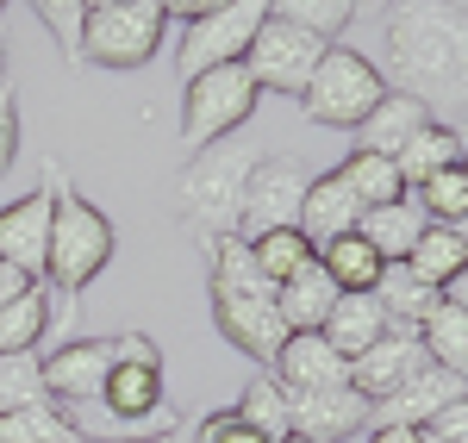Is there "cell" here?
<instances>
[{
	"mask_svg": "<svg viewBox=\"0 0 468 443\" xmlns=\"http://www.w3.org/2000/svg\"><path fill=\"white\" fill-rule=\"evenodd\" d=\"M238 418H244V425H250V431H262V438L269 443H282V438H293V412H288V387H282V381H275V374L262 369L250 381V387H244V400H238Z\"/></svg>",
	"mask_w": 468,
	"mask_h": 443,
	"instance_id": "obj_30",
	"label": "cell"
},
{
	"mask_svg": "<svg viewBox=\"0 0 468 443\" xmlns=\"http://www.w3.org/2000/svg\"><path fill=\"white\" fill-rule=\"evenodd\" d=\"M262 19H269V0H225L207 19H194L187 37H181V50H176L181 81H194V75H207V69H225V63H244V50L262 32Z\"/></svg>",
	"mask_w": 468,
	"mask_h": 443,
	"instance_id": "obj_9",
	"label": "cell"
},
{
	"mask_svg": "<svg viewBox=\"0 0 468 443\" xmlns=\"http://www.w3.org/2000/svg\"><path fill=\"white\" fill-rule=\"evenodd\" d=\"M319 262H324V275H331L344 294H375V281H381V269H388L362 231H344V237L319 244Z\"/></svg>",
	"mask_w": 468,
	"mask_h": 443,
	"instance_id": "obj_24",
	"label": "cell"
},
{
	"mask_svg": "<svg viewBox=\"0 0 468 443\" xmlns=\"http://www.w3.org/2000/svg\"><path fill=\"white\" fill-rule=\"evenodd\" d=\"M463 394H468V381H463Z\"/></svg>",
	"mask_w": 468,
	"mask_h": 443,
	"instance_id": "obj_51",
	"label": "cell"
},
{
	"mask_svg": "<svg viewBox=\"0 0 468 443\" xmlns=\"http://www.w3.org/2000/svg\"><path fill=\"white\" fill-rule=\"evenodd\" d=\"M463 182H468V144H463Z\"/></svg>",
	"mask_w": 468,
	"mask_h": 443,
	"instance_id": "obj_48",
	"label": "cell"
},
{
	"mask_svg": "<svg viewBox=\"0 0 468 443\" xmlns=\"http://www.w3.org/2000/svg\"><path fill=\"white\" fill-rule=\"evenodd\" d=\"M94 6H119V0H88V13H94Z\"/></svg>",
	"mask_w": 468,
	"mask_h": 443,
	"instance_id": "obj_46",
	"label": "cell"
},
{
	"mask_svg": "<svg viewBox=\"0 0 468 443\" xmlns=\"http://www.w3.org/2000/svg\"><path fill=\"white\" fill-rule=\"evenodd\" d=\"M356 6H368V13H375V6H394V0H356Z\"/></svg>",
	"mask_w": 468,
	"mask_h": 443,
	"instance_id": "obj_45",
	"label": "cell"
},
{
	"mask_svg": "<svg viewBox=\"0 0 468 443\" xmlns=\"http://www.w3.org/2000/svg\"><path fill=\"white\" fill-rule=\"evenodd\" d=\"M37 400H50V394H44V350H13V356H0V412L37 406Z\"/></svg>",
	"mask_w": 468,
	"mask_h": 443,
	"instance_id": "obj_33",
	"label": "cell"
},
{
	"mask_svg": "<svg viewBox=\"0 0 468 443\" xmlns=\"http://www.w3.org/2000/svg\"><path fill=\"white\" fill-rule=\"evenodd\" d=\"M256 81L244 63H225V69H207L194 81H181V138L194 150L218 144V138H238L256 112Z\"/></svg>",
	"mask_w": 468,
	"mask_h": 443,
	"instance_id": "obj_6",
	"label": "cell"
},
{
	"mask_svg": "<svg viewBox=\"0 0 468 443\" xmlns=\"http://www.w3.org/2000/svg\"><path fill=\"white\" fill-rule=\"evenodd\" d=\"M112 363H150V369H163V350H156L150 332H125V337H112Z\"/></svg>",
	"mask_w": 468,
	"mask_h": 443,
	"instance_id": "obj_38",
	"label": "cell"
},
{
	"mask_svg": "<svg viewBox=\"0 0 468 443\" xmlns=\"http://www.w3.org/2000/svg\"><path fill=\"white\" fill-rule=\"evenodd\" d=\"M282 443H313V438H282Z\"/></svg>",
	"mask_w": 468,
	"mask_h": 443,
	"instance_id": "obj_50",
	"label": "cell"
},
{
	"mask_svg": "<svg viewBox=\"0 0 468 443\" xmlns=\"http://www.w3.org/2000/svg\"><path fill=\"white\" fill-rule=\"evenodd\" d=\"M443 300H456V306H463V312H468V269H463V275H456V281H450V288H443Z\"/></svg>",
	"mask_w": 468,
	"mask_h": 443,
	"instance_id": "obj_43",
	"label": "cell"
},
{
	"mask_svg": "<svg viewBox=\"0 0 468 443\" xmlns=\"http://www.w3.org/2000/svg\"><path fill=\"white\" fill-rule=\"evenodd\" d=\"M381 94H388L381 63H368L362 50L331 44L319 57V69H313V81H306V94H300V112L313 125H331V132H356L362 119L381 107Z\"/></svg>",
	"mask_w": 468,
	"mask_h": 443,
	"instance_id": "obj_5",
	"label": "cell"
},
{
	"mask_svg": "<svg viewBox=\"0 0 468 443\" xmlns=\"http://www.w3.org/2000/svg\"><path fill=\"white\" fill-rule=\"evenodd\" d=\"M112 250H119V231L112 219L75 194L69 175H57V213H50V257H44V288H50V319L63 312V325H75V306L81 294L107 275Z\"/></svg>",
	"mask_w": 468,
	"mask_h": 443,
	"instance_id": "obj_2",
	"label": "cell"
},
{
	"mask_svg": "<svg viewBox=\"0 0 468 443\" xmlns=\"http://www.w3.org/2000/svg\"><path fill=\"white\" fill-rule=\"evenodd\" d=\"M269 374H275L288 394H306V387H344V381H350V363H344L319 332H293L288 343H282V356L269 363Z\"/></svg>",
	"mask_w": 468,
	"mask_h": 443,
	"instance_id": "obj_15",
	"label": "cell"
},
{
	"mask_svg": "<svg viewBox=\"0 0 468 443\" xmlns=\"http://www.w3.org/2000/svg\"><path fill=\"white\" fill-rule=\"evenodd\" d=\"M431 356H425V343H419V332H406V325H394L388 337H375L368 350H362L356 363H350V387H356L368 406H381L388 394H399L412 374L425 369Z\"/></svg>",
	"mask_w": 468,
	"mask_h": 443,
	"instance_id": "obj_13",
	"label": "cell"
},
{
	"mask_svg": "<svg viewBox=\"0 0 468 443\" xmlns=\"http://www.w3.org/2000/svg\"><path fill=\"white\" fill-rule=\"evenodd\" d=\"M394 325H388V312H381V300L375 294H337V306H331V319L319 325V337L344 356V363H356L362 350L375 343V337H388Z\"/></svg>",
	"mask_w": 468,
	"mask_h": 443,
	"instance_id": "obj_19",
	"label": "cell"
},
{
	"mask_svg": "<svg viewBox=\"0 0 468 443\" xmlns=\"http://www.w3.org/2000/svg\"><path fill=\"white\" fill-rule=\"evenodd\" d=\"M0 75H6V44H0Z\"/></svg>",
	"mask_w": 468,
	"mask_h": 443,
	"instance_id": "obj_49",
	"label": "cell"
},
{
	"mask_svg": "<svg viewBox=\"0 0 468 443\" xmlns=\"http://www.w3.org/2000/svg\"><path fill=\"white\" fill-rule=\"evenodd\" d=\"M37 13V26L57 37L63 63H81V26H88V0H26Z\"/></svg>",
	"mask_w": 468,
	"mask_h": 443,
	"instance_id": "obj_35",
	"label": "cell"
},
{
	"mask_svg": "<svg viewBox=\"0 0 468 443\" xmlns=\"http://www.w3.org/2000/svg\"><path fill=\"white\" fill-rule=\"evenodd\" d=\"M406 269L443 294V288H450V281L468 269V219H456V225H425V231H419V244L406 250Z\"/></svg>",
	"mask_w": 468,
	"mask_h": 443,
	"instance_id": "obj_20",
	"label": "cell"
},
{
	"mask_svg": "<svg viewBox=\"0 0 468 443\" xmlns=\"http://www.w3.org/2000/svg\"><path fill=\"white\" fill-rule=\"evenodd\" d=\"M112 374V343L107 337H75V343H57L44 356V394L57 406H94L107 394Z\"/></svg>",
	"mask_w": 468,
	"mask_h": 443,
	"instance_id": "obj_12",
	"label": "cell"
},
{
	"mask_svg": "<svg viewBox=\"0 0 468 443\" xmlns=\"http://www.w3.org/2000/svg\"><path fill=\"white\" fill-rule=\"evenodd\" d=\"M463 144H468V138L456 132V125L431 119V125H425V132H419V138H412V144L394 156V169H399V182H406V194H412L419 182H431V175H443V169H463Z\"/></svg>",
	"mask_w": 468,
	"mask_h": 443,
	"instance_id": "obj_22",
	"label": "cell"
},
{
	"mask_svg": "<svg viewBox=\"0 0 468 443\" xmlns=\"http://www.w3.org/2000/svg\"><path fill=\"white\" fill-rule=\"evenodd\" d=\"M244 244H250V262L262 269V281H269V288H282L288 275H300L306 262L319 257V250L306 244V231H300V225H282V231H262V237H244Z\"/></svg>",
	"mask_w": 468,
	"mask_h": 443,
	"instance_id": "obj_28",
	"label": "cell"
},
{
	"mask_svg": "<svg viewBox=\"0 0 468 443\" xmlns=\"http://www.w3.org/2000/svg\"><path fill=\"white\" fill-rule=\"evenodd\" d=\"M362 225V200L344 187V175L337 169H324V175H313L306 182V200H300V231H306V244L319 250V244H331V237H344V231H356Z\"/></svg>",
	"mask_w": 468,
	"mask_h": 443,
	"instance_id": "obj_16",
	"label": "cell"
},
{
	"mask_svg": "<svg viewBox=\"0 0 468 443\" xmlns=\"http://www.w3.org/2000/svg\"><path fill=\"white\" fill-rule=\"evenodd\" d=\"M156 6H163V19H187V26H194V19H207L225 0H156Z\"/></svg>",
	"mask_w": 468,
	"mask_h": 443,
	"instance_id": "obj_40",
	"label": "cell"
},
{
	"mask_svg": "<svg viewBox=\"0 0 468 443\" xmlns=\"http://www.w3.org/2000/svg\"><path fill=\"white\" fill-rule=\"evenodd\" d=\"M57 163L44 169V187H32L26 200L0 206V262L26 269L32 281H44V257H50V213H57Z\"/></svg>",
	"mask_w": 468,
	"mask_h": 443,
	"instance_id": "obj_11",
	"label": "cell"
},
{
	"mask_svg": "<svg viewBox=\"0 0 468 443\" xmlns=\"http://www.w3.org/2000/svg\"><path fill=\"white\" fill-rule=\"evenodd\" d=\"M324 50H331L324 37L300 32L288 19H262V32H256L250 50H244V69H250L256 94H288V100H300Z\"/></svg>",
	"mask_w": 468,
	"mask_h": 443,
	"instance_id": "obj_8",
	"label": "cell"
},
{
	"mask_svg": "<svg viewBox=\"0 0 468 443\" xmlns=\"http://www.w3.org/2000/svg\"><path fill=\"white\" fill-rule=\"evenodd\" d=\"M425 125H431V112L419 107L412 94L388 88V94H381V107H375V112H368V119L356 125V150H375V156H399V150L412 144V138H419Z\"/></svg>",
	"mask_w": 468,
	"mask_h": 443,
	"instance_id": "obj_18",
	"label": "cell"
},
{
	"mask_svg": "<svg viewBox=\"0 0 468 443\" xmlns=\"http://www.w3.org/2000/svg\"><path fill=\"white\" fill-rule=\"evenodd\" d=\"M19 156V94L0 81V169H13Z\"/></svg>",
	"mask_w": 468,
	"mask_h": 443,
	"instance_id": "obj_37",
	"label": "cell"
},
{
	"mask_svg": "<svg viewBox=\"0 0 468 443\" xmlns=\"http://www.w3.org/2000/svg\"><path fill=\"white\" fill-rule=\"evenodd\" d=\"M356 231L375 244V257H381V262H406V250H412L419 231H425V213H419L412 194H406V200H388V206H368Z\"/></svg>",
	"mask_w": 468,
	"mask_h": 443,
	"instance_id": "obj_23",
	"label": "cell"
},
{
	"mask_svg": "<svg viewBox=\"0 0 468 443\" xmlns=\"http://www.w3.org/2000/svg\"><path fill=\"white\" fill-rule=\"evenodd\" d=\"M262 163V150L244 144V138H218V144L194 150L187 169L176 175V206L187 237L213 257L225 237H238V219H244V187H250V169Z\"/></svg>",
	"mask_w": 468,
	"mask_h": 443,
	"instance_id": "obj_3",
	"label": "cell"
},
{
	"mask_svg": "<svg viewBox=\"0 0 468 443\" xmlns=\"http://www.w3.org/2000/svg\"><path fill=\"white\" fill-rule=\"evenodd\" d=\"M412 206L425 213V225L468 219V182H463V169H443V175H431V182H419V187H412Z\"/></svg>",
	"mask_w": 468,
	"mask_h": 443,
	"instance_id": "obj_34",
	"label": "cell"
},
{
	"mask_svg": "<svg viewBox=\"0 0 468 443\" xmlns=\"http://www.w3.org/2000/svg\"><path fill=\"white\" fill-rule=\"evenodd\" d=\"M337 281L324 275V262L313 257L300 275H288L282 288H275V312H282V325H288V337L293 332H319L324 319H331V306H337Z\"/></svg>",
	"mask_w": 468,
	"mask_h": 443,
	"instance_id": "obj_17",
	"label": "cell"
},
{
	"mask_svg": "<svg viewBox=\"0 0 468 443\" xmlns=\"http://www.w3.org/2000/svg\"><path fill=\"white\" fill-rule=\"evenodd\" d=\"M306 163L300 156H262L250 169V187H244V219H238V237H262V231H282V225H300V200H306Z\"/></svg>",
	"mask_w": 468,
	"mask_h": 443,
	"instance_id": "obj_10",
	"label": "cell"
},
{
	"mask_svg": "<svg viewBox=\"0 0 468 443\" xmlns=\"http://www.w3.org/2000/svg\"><path fill=\"white\" fill-rule=\"evenodd\" d=\"M293 412V438H313V443H344L368 431V400L356 387H306V394H288Z\"/></svg>",
	"mask_w": 468,
	"mask_h": 443,
	"instance_id": "obj_14",
	"label": "cell"
},
{
	"mask_svg": "<svg viewBox=\"0 0 468 443\" xmlns=\"http://www.w3.org/2000/svg\"><path fill=\"white\" fill-rule=\"evenodd\" d=\"M0 6H6V0H0Z\"/></svg>",
	"mask_w": 468,
	"mask_h": 443,
	"instance_id": "obj_52",
	"label": "cell"
},
{
	"mask_svg": "<svg viewBox=\"0 0 468 443\" xmlns=\"http://www.w3.org/2000/svg\"><path fill=\"white\" fill-rule=\"evenodd\" d=\"M26 288H37L32 275H26V269H13V262H0V306H13Z\"/></svg>",
	"mask_w": 468,
	"mask_h": 443,
	"instance_id": "obj_41",
	"label": "cell"
},
{
	"mask_svg": "<svg viewBox=\"0 0 468 443\" xmlns=\"http://www.w3.org/2000/svg\"><path fill=\"white\" fill-rule=\"evenodd\" d=\"M375 300H381L388 325H406V332H419V325H425V312H431L443 294H437L431 281H419L406 262H388V269H381V281H375Z\"/></svg>",
	"mask_w": 468,
	"mask_h": 443,
	"instance_id": "obj_25",
	"label": "cell"
},
{
	"mask_svg": "<svg viewBox=\"0 0 468 443\" xmlns=\"http://www.w3.org/2000/svg\"><path fill=\"white\" fill-rule=\"evenodd\" d=\"M0 443H81V438L57 400H37V406L0 412Z\"/></svg>",
	"mask_w": 468,
	"mask_h": 443,
	"instance_id": "obj_31",
	"label": "cell"
},
{
	"mask_svg": "<svg viewBox=\"0 0 468 443\" xmlns=\"http://www.w3.org/2000/svg\"><path fill=\"white\" fill-rule=\"evenodd\" d=\"M194 443H269V438L250 431L238 412H207V418L194 425Z\"/></svg>",
	"mask_w": 468,
	"mask_h": 443,
	"instance_id": "obj_36",
	"label": "cell"
},
{
	"mask_svg": "<svg viewBox=\"0 0 468 443\" xmlns=\"http://www.w3.org/2000/svg\"><path fill=\"white\" fill-rule=\"evenodd\" d=\"M337 175H344V187L362 200V213L368 206H388V200H406V182H399L394 156H375V150H350L344 163H337Z\"/></svg>",
	"mask_w": 468,
	"mask_h": 443,
	"instance_id": "obj_27",
	"label": "cell"
},
{
	"mask_svg": "<svg viewBox=\"0 0 468 443\" xmlns=\"http://www.w3.org/2000/svg\"><path fill=\"white\" fill-rule=\"evenodd\" d=\"M419 343H425V356H431L443 374H463L468 381V312L456 306V300H437L431 312H425Z\"/></svg>",
	"mask_w": 468,
	"mask_h": 443,
	"instance_id": "obj_26",
	"label": "cell"
},
{
	"mask_svg": "<svg viewBox=\"0 0 468 443\" xmlns=\"http://www.w3.org/2000/svg\"><path fill=\"white\" fill-rule=\"evenodd\" d=\"M419 443H443V438H431V431H419Z\"/></svg>",
	"mask_w": 468,
	"mask_h": 443,
	"instance_id": "obj_47",
	"label": "cell"
},
{
	"mask_svg": "<svg viewBox=\"0 0 468 443\" xmlns=\"http://www.w3.org/2000/svg\"><path fill=\"white\" fill-rule=\"evenodd\" d=\"M388 88L412 94L419 107L450 125L468 112V6L463 0H394L388 6Z\"/></svg>",
	"mask_w": 468,
	"mask_h": 443,
	"instance_id": "obj_1",
	"label": "cell"
},
{
	"mask_svg": "<svg viewBox=\"0 0 468 443\" xmlns=\"http://www.w3.org/2000/svg\"><path fill=\"white\" fill-rule=\"evenodd\" d=\"M44 337H50V288L37 281V288H26L13 306H0V356L37 350Z\"/></svg>",
	"mask_w": 468,
	"mask_h": 443,
	"instance_id": "obj_29",
	"label": "cell"
},
{
	"mask_svg": "<svg viewBox=\"0 0 468 443\" xmlns=\"http://www.w3.org/2000/svg\"><path fill=\"white\" fill-rule=\"evenodd\" d=\"M101 406H107L112 418H125V425L156 418V412L169 406V400H163V369H150V363H112Z\"/></svg>",
	"mask_w": 468,
	"mask_h": 443,
	"instance_id": "obj_21",
	"label": "cell"
},
{
	"mask_svg": "<svg viewBox=\"0 0 468 443\" xmlns=\"http://www.w3.org/2000/svg\"><path fill=\"white\" fill-rule=\"evenodd\" d=\"M425 431H431V438H443V443H468V394H463V400H450V406L437 412Z\"/></svg>",
	"mask_w": 468,
	"mask_h": 443,
	"instance_id": "obj_39",
	"label": "cell"
},
{
	"mask_svg": "<svg viewBox=\"0 0 468 443\" xmlns=\"http://www.w3.org/2000/svg\"><path fill=\"white\" fill-rule=\"evenodd\" d=\"M156 443H194V431H169V438H156Z\"/></svg>",
	"mask_w": 468,
	"mask_h": 443,
	"instance_id": "obj_44",
	"label": "cell"
},
{
	"mask_svg": "<svg viewBox=\"0 0 468 443\" xmlns=\"http://www.w3.org/2000/svg\"><path fill=\"white\" fill-rule=\"evenodd\" d=\"M163 44V6L156 0H119V6H94L81 26V63L101 69H144Z\"/></svg>",
	"mask_w": 468,
	"mask_h": 443,
	"instance_id": "obj_7",
	"label": "cell"
},
{
	"mask_svg": "<svg viewBox=\"0 0 468 443\" xmlns=\"http://www.w3.org/2000/svg\"><path fill=\"white\" fill-rule=\"evenodd\" d=\"M269 19H288V26H300V32L331 44V37L356 19V0H269Z\"/></svg>",
	"mask_w": 468,
	"mask_h": 443,
	"instance_id": "obj_32",
	"label": "cell"
},
{
	"mask_svg": "<svg viewBox=\"0 0 468 443\" xmlns=\"http://www.w3.org/2000/svg\"><path fill=\"white\" fill-rule=\"evenodd\" d=\"M213 275H207V294H213V325L250 363H275L282 356V343H288V325H282V312H275V288L262 281V269L250 262V244L244 237H225L213 257Z\"/></svg>",
	"mask_w": 468,
	"mask_h": 443,
	"instance_id": "obj_4",
	"label": "cell"
},
{
	"mask_svg": "<svg viewBox=\"0 0 468 443\" xmlns=\"http://www.w3.org/2000/svg\"><path fill=\"white\" fill-rule=\"evenodd\" d=\"M368 443H419V431H399V425H388V431H368Z\"/></svg>",
	"mask_w": 468,
	"mask_h": 443,
	"instance_id": "obj_42",
	"label": "cell"
}]
</instances>
